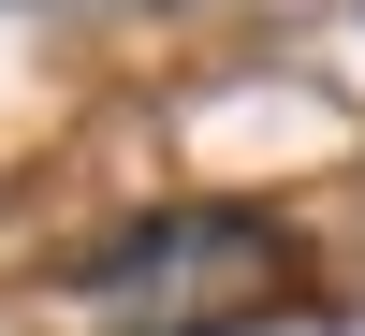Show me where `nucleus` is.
<instances>
[{
    "label": "nucleus",
    "instance_id": "obj_1",
    "mask_svg": "<svg viewBox=\"0 0 365 336\" xmlns=\"http://www.w3.org/2000/svg\"><path fill=\"white\" fill-rule=\"evenodd\" d=\"M88 307L117 336H249L278 307V220L249 205H161L88 249Z\"/></svg>",
    "mask_w": 365,
    "mask_h": 336
}]
</instances>
